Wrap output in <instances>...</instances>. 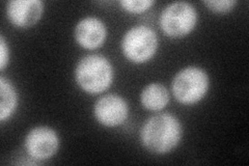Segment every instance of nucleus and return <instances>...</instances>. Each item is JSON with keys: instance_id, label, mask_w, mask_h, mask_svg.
Segmentation results:
<instances>
[{"instance_id": "f257e3e1", "label": "nucleus", "mask_w": 249, "mask_h": 166, "mask_svg": "<svg viewBox=\"0 0 249 166\" xmlns=\"http://www.w3.org/2000/svg\"><path fill=\"white\" fill-rule=\"evenodd\" d=\"M143 147L154 154L169 153L182 138V126L176 115L164 112L152 116L142 129Z\"/></svg>"}, {"instance_id": "f03ea898", "label": "nucleus", "mask_w": 249, "mask_h": 166, "mask_svg": "<svg viewBox=\"0 0 249 166\" xmlns=\"http://www.w3.org/2000/svg\"><path fill=\"white\" fill-rule=\"evenodd\" d=\"M77 83L89 93L103 92L113 79L111 64L100 54H89L81 58L75 71Z\"/></svg>"}, {"instance_id": "7ed1b4c3", "label": "nucleus", "mask_w": 249, "mask_h": 166, "mask_svg": "<svg viewBox=\"0 0 249 166\" xmlns=\"http://www.w3.org/2000/svg\"><path fill=\"white\" fill-rule=\"evenodd\" d=\"M209 90V76L204 70L188 67L178 72L173 80L176 99L185 105L196 104Z\"/></svg>"}, {"instance_id": "20e7f679", "label": "nucleus", "mask_w": 249, "mask_h": 166, "mask_svg": "<svg viewBox=\"0 0 249 166\" xmlns=\"http://www.w3.org/2000/svg\"><path fill=\"white\" fill-rule=\"evenodd\" d=\"M158 48V37L146 26H135L128 30L122 41V49L129 60L142 64L151 59Z\"/></svg>"}, {"instance_id": "39448f33", "label": "nucleus", "mask_w": 249, "mask_h": 166, "mask_svg": "<svg viewBox=\"0 0 249 166\" xmlns=\"http://www.w3.org/2000/svg\"><path fill=\"white\" fill-rule=\"evenodd\" d=\"M197 14L193 5L178 1L167 5L161 14L160 25L164 34L171 37H182L196 27Z\"/></svg>"}, {"instance_id": "423d86ee", "label": "nucleus", "mask_w": 249, "mask_h": 166, "mask_svg": "<svg viewBox=\"0 0 249 166\" xmlns=\"http://www.w3.org/2000/svg\"><path fill=\"white\" fill-rule=\"evenodd\" d=\"M59 139L56 132L49 127H36L31 130L25 139V148L29 156L36 160H47L57 152Z\"/></svg>"}, {"instance_id": "0eeeda50", "label": "nucleus", "mask_w": 249, "mask_h": 166, "mask_svg": "<svg viewBox=\"0 0 249 166\" xmlns=\"http://www.w3.org/2000/svg\"><path fill=\"white\" fill-rule=\"evenodd\" d=\"M128 111L126 100L113 93L100 98L95 104V116L99 123L106 127L121 125L127 118Z\"/></svg>"}, {"instance_id": "6e6552de", "label": "nucleus", "mask_w": 249, "mask_h": 166, "mask_svg": "<svg viewBox=\"0 0 249 166\" xmlns=\"http://www.w3.org/2000/svg\"><path fill=\"white\" fill-rule=\"evenodd\" d=\"M44 4L40 0H13L6 5L7 17L15 26L31 27L41 19Z\"/></svg>"}, {"instance_id": "1a4fd4ad", "label": "nucleus", "mask_w": 249, "mask_h": 166, "mask_svg": "<svg viewBox=\"0 0 249 166\" xmlns=\"http://www.w3.org/2000/svg\"><path fill=\"white\" fill-rule=\"evenodd\" d=\"M77 43L85 49H96L102 46L106 38L104 23L95 17L82 19L75 28Z\"/></svg>"}, {"instance_id": "9d476101", "label": "nucleus", "mask_w": 249, "mask_h": 166, "mask_svg": "<svg viewBox=\"0 0 249 166\" xmlns=\"http://www.w3.org/2000/svg\"><path fill=\"white\" fill-rule=\"evenodd\" d=\"M140 100L146 109L158 111L167 105L169 100L168 91L164 85L160 83H152L144 88Z\"/></svg>"}, {"instance_id": "9b49d317", "label": "nucleus", "mask_w": 249, "mask_h": 166, "mask_svg": "<svg viewBox=\"0 0 249 166\" xmlns=\"http://www.w3.org/2000/svg\"><path fill=\"white\" fill-rule=\"evenodd\" d=\"M0 92H1V103H0V121L4 122L9 118L17 105V93L12 83L4 77L0 78Z\"/></svg>"}, {"instance_id": "f8f14e48", "label": "nucleus", "mask_w": 249, "mask_h": 166, "mask_svg": "<svg viewBox=\"0 0 249 166\" xmlns=\"http://www.w3.org/2000/svg\"><path fill=\"white\" fill-rule=\"evenodd\" d=\"M155 2L152 0H122L121 5L123 9L130 13H143L144 11L149 10Z\"/></svg>"}, {"instance_id": "ddd939ff", "label": "nucleus", "mask_w": 249, "mask_h": 166, "mask_svg": "<svg viewBox=\"0 0 249 166\" xmlns=\"http://www.w3.org/2000/svg\"><path fill=\"white\" fill-rule=\"evenodd\" d=\"M204 4L209 10L215 13H228L235 7L237 1L235 0H208V1H204Z\"/></svg>"}, {"instance_id": "4468645a", "label": "nucleus", "mask_w": 249, "mask_h": 166, "mask_svg": "<svg viewBox=\"0 0 249 166\" xmlns=\"http://www.w3.org/2000/svg\"><path fill=\"white\" fill-rule=\"evenodd\" d=\"M0 54H1V56H0V70L3 71L6 67L7 61H9V48H7L2 36L0 37Z\"/></svg>"}]
</instances>
